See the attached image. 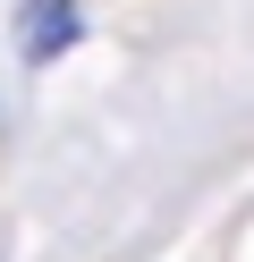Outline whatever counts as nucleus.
Masks as SVG:
<instances>
[{"mask_svg": "<svg viewBox=\"0 0 254 262\" xmlns=\"http://www.w3.org/2000/svg\"><path fill=\"white\" fill-rule=\"evenodd\" d=\"M76 42H85L76 0H17V59H26V68H51V59L76 51Z\"/></svg>", "mask_w": 254, "mask_h": 262, "instance_id": "1", "label": "nucleus"}]
</instances>
